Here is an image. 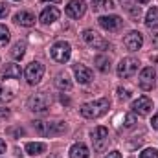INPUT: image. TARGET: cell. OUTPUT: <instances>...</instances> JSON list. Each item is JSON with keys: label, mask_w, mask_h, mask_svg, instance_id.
Masks as SVG:
<instances>
[{"label": "cell", "mask_w": 158, "mask_h": 158, "mask_svg": "<svg viewBox=\"0 0 158 158\" xmlns=\"http://www.w3.org/2000/svg\"><path fill=\"white\" fill-rule=\"evenodd\" d=\"M61 17V11L57 9V7H46V9H42V13H40L39 20L42 24H52V22H55L57 19Z\"/></svg>", "instance_id": "2e32d148"}, {"label": "cell", "mask_w": 158, "mask_h": 158, "mask_svg": "<svg viewBox=\"0 0 158 158\" xmlns=\"http://www.w3.org/2000/svg\"><path fill=\"white\" fill-rule=\"evenodd\" d=\"M2 153H6V142L0 138V155H2Z\"/></svg>", "instance_id": "d590c367"}, {"label": "cell", "mask_w": 158, "mask_h": 158, "mask_svg": "<svg viewBox=\"0 0 158 158\" xmlns=\"http://www.w3.org/2000/svg\"><path fill=\"white\" fill-rule=\"evenodd\" d=\"M13 98V94H11V90H6L2 85H0V101H9Z\"/></svg>", "instance_id": "4316f807"}, {"label": "cell", "mask_w": 158, "mask_h": 158, "mask_svg": "<svg viewBox=\"0 0 158 158\" xmlns=\"http://www.w3.org/2000/svg\"><path fill=\"white\" fill-rule=\"evenodd\" d=\"M7 116H9V109L0 107V118H7Z\"/></svg>", "instance_id": "d6a6232c"}, {"label": "cell", "mask_w": 158, "mask_h": 158, "mask_svg": "<svg viewBox=\"0 0 158 158\" xmlns=\"http://www.w3.org/2000/svg\"><path fill=\"white\" fill-rule=\"evenodd\" d=\"M94 64H96V68L101 72V74H107V72H110V57L109 55H98L96 59H94Z\"/></svg>", "instance_id": "d6986e66"}, {"label": "cell", "mask_w": 158, "mask_h": 158, "mask_svg": "<svg viewBox=\"0 0 158 158\" xmlns=\"http://www.w3.org/2000/svg\"><path fill=\"white\" fill-rule=\"evenodd\" d=\"M52 105V99L46 92H39V94H33L30 99H28V109L35 114H44Z\"/></svg>", "instance_id": "277c9868"}, {"label": "cell", "mask_w": 158, "mask_h": 158, "mask_svg": "<svg viewBox=\"0 0 158 158\" xmlns=\"http://www.w3.org/2000/svg\"><path fill=\"white\" fill-rule=\"evenodd\" d=\"M33 129L37 131L39 136L52 138V136L63 134L66 131V123L64 121H42V119H35L33 121Z\"/></svg>", "instance_id": "7a4b0ae2"}, {"label": "cell", "mask_w": 158, "mask_h": 158, "mask_svg": "<svg viewBox=\"0 0 158 158\" xmlns=\"http://www.w3.org/2000/svg\"><path fill=\"white\" fill-rule=\"evenodd\" d=\"M90 138H92L96 153H103L109 147V131H107V127H96L90 132Z\"/></svg>", "instance_id": "8992f818"}, {"label": "cell", "mask_w": 158, "mask_h": 158, "mask_svg": "<svg viewBox=\"0 0 158 158\" xmlns=\"http://www.w3.org/2000/svg\"><path fill=\"white\" fill-rule=\"evenodd\" d=\"M155 79H156L155 68H153V66H145V68L140 72L138 85H140L142 90H151V88H155Z\"/></svg>", "instance_id": "8fae6325"}, {"label": "cell", "mask_w": 158, "mask_h": 158, "mask_svg": "<svg viewBox=\"0 0 158 158\" xmlns=\"http://www.w3.org/2000/svg\"><path fill=\"white\" fill-rule=\"evenodd\" d=\"M83 40L88 46H92L94 50H109V42L105 39H101V35L94 30H85L83 31Z\"/></svg>", "instance_id": "ba28073f"}, {"label": "cell", "mask_w": 158, "mask_h": 158, "mask_svg": "<svg viewBox=\"0 0 158 158\" xmlns=\"http://www.w3.org/2000/svg\"><path fill=\"white\" fill-rule=\"evenodd\" d=\"M145 26L149 30H158V7H151L145 13Z\"/></svg>", "instance_id": "ffe728a7"}, {"label": "cell", "mask_w": 158, "mask_h": 158, "mask_svg": "<svg viewBox=\"0 0 158 158\" xmlns=\"http://www.w3.org/2000/svg\"><path fill=\"white\" fill-rule=\"evenodd\" d=\"M68 153H70V158H88L90 156V151H88V147L85 143H74Z\"/></svg>", "instance_id": "ac0fdd59"}, {"label": "cell", "mask_w": 158, "mask_h": 158, "mask_svg": "<svg viewBox=\"0 0 158 158\" xmlns=\"http://www.w3.org/2000/svg\"><path fill=\"white\" fill-rule=\"evenodd\" d=\"M13 20H15L19 26H24V28H31V26L35 24V15H33L31 11H19V13H15Z\"/></svg>", "instance_id": "9a60e30c"}, {"label": "cell", "mask_w": 158, "mask_h": 158, "mask_svg": "<svg viewBox=\"0 0 158 158\" xmlns=\"http://www.w3.org/2000/svg\"><path fill=\"white\" fill-rule=\"evenodd\" d=\"M72 79L68 77L66 74H57V77H55V86L59 88V90H72Z\"/></svg>", "instance_id": "7402d4cb"}, {"label": "cell", "mask_w": 158, "mask_h": 158, "mask_svg": "<svg viewBox=\"0 0 158 158\" xmlns=\"http://www.w3.org/2000/svg\"><path fill=\"white\" fill-rule=\"evenodd\" d=\"M138 66H140V61L136 57H123L121 61L118 63V77L119 79H129L132 77L136 72H138Z\"/></svg>", "instance_id": "5b68a950"}, {"label": "cell", "mask_w": 158, "mask_h": 158, "mask_svg": "<svg viewBox=\"0 0 158 158\" xmlns=\"http://www.w3.org/2000/svg\"><path fill=\"white\" fill-rule=\"evenodd\" d=\"M110 109V101L109 98H101V99H94V101H88L85 105H81L79 112L81 116L86 119H98L101 116H105Z\"/></svg>", "instance_id": "6da1fadb"}, {"label": "cell", "mask_w": 158, "mask_h": 158, "mask_svg": "<svg viewBox=\"0 0 158 158\" xmlns=\"http://www.w3.org/2000/svg\"><path fill=\"white\" fill-rule=\"evenodd\" d=\"M98 24L103 30H107V31H118L119 28L123 26V20H121V17H118V15H101L98 19Z\"/></svg>", "instance_id": "30bf717a"}, {"label": "cell", "mask_w": 158, "mask_h": 158, "mask_svg": "<svg viewBox=\"0 0 158 158\" xmlns=\"http://www.w3.org/2000/svg\"><path fill=\"white\" fill-rule=\"evenodd\" d=\"M123 44L127 46V50H131V52H138L142 46H143V35L140 33V31H131L129 35H125V39H123Z\"/></svg>", "instance_id": "4fadbf2b"}, {"label": "cell", "mask_w": 158, "mask_h": 158, "mask_svg": "<svg viewBox=\"0 0 158 158\" xmlns=\"http://www.w3.org/2000/svg\"><path fill=\"white\" fill-rule=\"evenodd\" d=\"M6 15H7V6H6V4H2V2H0V19H4V17H6Z\"/></svg>", "instance_id": "1f68e13d"}, {"label": "cell", "mask_w": 158, "mask_h": 158, "mask_svg": "<svg viewBox=\"0 0 158 158\" xmlns=\"http://www.w3.org/2000/svg\"><path fill=\"white\" fill-rule=\"evenodd\" d=\"M151 125H153V129H156V131H158V114H155V116H153V119H151Z\"/></svg>", "instance_id": "e575fe53"}, {"label": "cell", "mask_w": 158, "mask_h": 158, "mask_svg": "<svg viewBox=\"0 0 158 158\" xmlns=\"http://www.w3.org/2000/svg\"><path fill=\"white\" fill-rule=\"evenodd\" d=\"M26 153L30 156L42 155V153H46V143H42V142H30V143H26Z\"/></svg>", "instance_id": "44dd1931"}, {"label": "cell", "mask_w": 158, "mask_h": 158, "mask_svg": "<svg viewBox=\"0 0 158 158\" xmlns=\"http://www.w3.org/2000/svg\"><path fill=\"white\" fill-rule=\"evenodd\" d=\"M134 2H138V4H147L149 0H134Z\"/></svg>", "instance_id": "8d00e7d4"}, {"label": "cell", "mask_w": 158, "mask_h": 158, "mask_svg": "<svg viewBox=\"0 0 158 158\" xmlns=\"http://www.w3.org/2000/svg\"><path fill=\"white\" fill-rule=\"evenodd\" d=\"M74 76H76L79 85H88V83L94 79L92 70L86 68V66H83V64H74Z\"/></svg>", "instance_id": "5bb4252c"}, {"label": "cell", "mask_w": 158, "mask_h": 158, "mask_svg": "<svg viewBox=\"0 0 158 158\" xmlns=\"http://www.w3.org/2000/svg\"><path fill=\"white\" fill-rule=\"evenodd\" d=\"M20 76H22V70L15 63H7L2 68V77L4 79H20Z\"/></svg>", "instance_id": "e0dca14e"}, {"label": "cell", "mask_w": 158, "mask_h": 158, "mask_svg": "<svg viewBox=\"0 0 158 158\" xmlns=\"http://www.w3.org/2000/svg\"><path fill=\"white\" fill-rule=\"evenodd\" d=\"M129 13H131L134 19H140V15H142V9H140V6H134V7H129Z\"/></svg>", "instance_id": "f546056e"}, {"label": "cell", "mask_w": 158, "mask_h": 158, "mask_svg": "<svg viewBox=\"0 0 158 158\" xmlns=\"http://www.w3.org/2000/svg\"><path fill=\"white\" fill-rule=\"evenodd\" d=\"M0 40H2V42H7V40H9V30H7L4 24H0Z\"/></svg>", "instance_id": "f1b7e54d"}, {"label": "cell", "mask_w": 158, "mask_h": 158, "mask_svg": "<svg viewBox=\"0 0 158 158\" xmlns=\"http://www.w3.org/2000/svg\"><path fill=\"white\" fill-rule=\"evenodd\" d=\"M9 134H17V136H22L24 134V129L17 127V129H9Z\"/></svg>", "instance_id": "4dcf8cb0"}, {"label": "cell", "mask_w": 158, "mask_h": 158, "mask_svg": "<svg viewBox=\"0 0 158 158\" xmlns=\"http://www.w3.org/2000/svg\"><path fill=\"white\" fill-rule=\"evenodd\" d=\"M134 123H136V116H134V114H127L125 119H123V127H125V129L134 127Z\"/></svg>", "instance_id": "484cf974"}, {"label": "cell", "mask_w": 158, "mask_h": 158, "mask_svg": "<svg viewBox=\"0 0 158 158\" xmlns=\"http://www.w3.org/2000/svg\"><path fill=\"white\" fill-rule=\"evenodd\" d=\"M24 53H26V40H19V42H15L13 48H11V57L17 59V61H20V59L24 57Z\"/></svg>", "instance_id": "603a6c76"}, {"label": "cell", "mask_w": 158, "mask_h": 158, "mask_svg": "<svg viewBox=\"0 0 158 158\" xmlns=\"http://www.w3.org/2000/svg\"><path fill=\"white\" fill-rule=\"evenodd\" d=\"M114 2L112 0H94L92 4V9L94 11H101V9H114Z\"/></svg>", "instance_id": "cb8c5ba5"}, {"label": "cell", "mask_w": 158, "mask_h": 158, "mask_svg": "<svg viewBox=\"0 0 158 158\" xmlns=\"http://www.w3.org/2000/svg\"><path fill=\"white\" fill-rule=\"evenodd\" d=\"M42 76H44V64H40L39 61L30 63L24 70V77L28 81V85H39Z\"/></svg>", "instance_id": "52a82bcc"}, {"label": "cell", "mask_w": 158, "mask_h": 158, "mask_svg": "<svg viewBox=\"0 0 158 158\" xmlns=\"http://www.w3.org/2000/svg\"><path fill=\"white\" fill-rule=\"evenodd\" d=\"M50 55H52V59H53L55 63H61V64L68 63V61H70V55H72V46H70V42H66V40L55 42V44L50 48Z\"/></svg>", "instance_id": "3957f363"}, {"label": "cell", "mask_w": 158, "mask_h": 158, "mask_svg": "<svg viewBox=\"0 0 158 158\" xmlns=\"http://www.w3.org/2000/svg\"><path fill=\"white\" fill-rule=\"evenodd\" d=\"M64 13L70 17V19H81L85 13H86V4L83 0H70Z\"/></svg>", "instance_id": "7c38bea8"}, {"label": "cell", "mask_w": 158, "mask_h": 158, "mask_svg": "<svg viewBox=\"0 0 158 158\" xmlns=\"http://www.w3.org/2000/svg\"><path fill=\"white\" fill-rule=\"evenodd\" d=\"M105 158H121V153H119V151H110Z\"/></svg>", "instance_id": "836d02e7"}, {"label": "cell", "mask_w": 158, "mask_h": 158, "mask_svg": "<svg viewBox=\"0 0 158 158\" xmlns=\"http://www.w3.org/2000/svg\"><path fill=\"white\" fill-rule=\"evenodd\" d=\"M140 158H158V149L155 147H147L140 153Z\"/></svg>", "instance_id": "d4e9b609"}, {"label": "cell", "mask_w": 158, "mask_h": 158, "mask_svg": "<svg viewBox=\"0 0 158 158\" xmlns=\"http://www.w3.org/2000/svg\"><path fill=\"white\" fill-rule=\"evenodd\" d=\"M118 98L121 99V101L129 99V98H131V90H129V88H123V86H119V88H118Z\"/></svg>", "instance_id": "83f0119b"}, {"label": "cell", "mask_w": 158, "mask_h": 158, "mask_svg": "<svg viewBox=\"0 0 158 158\" xmlns=\"http://www.w3.org/2000/svg\"><path fill=\"white\" fill-rule=\"evenodd\" d=\"M131 109H132V112L138 114V116H149V114L153 112V101H151V98H147V96H140L138 99L132 101Z\"/></svg>", "instance_id": "9c48e42d"}, {"label": "cell", "mask_w": 158, "mask_h": 158, "mask_svg": "<svg viewBox=\"0 0 158 158\" xmlns=\"http://www.w3.org/2000/svg\"><path fill=\"white\" fill-rule=\"evenodd\" d=\"M42 2H53V4H57V2H61V0H42Z\"/></svg>", "instance_id": "74e56055"}]
</instances>
